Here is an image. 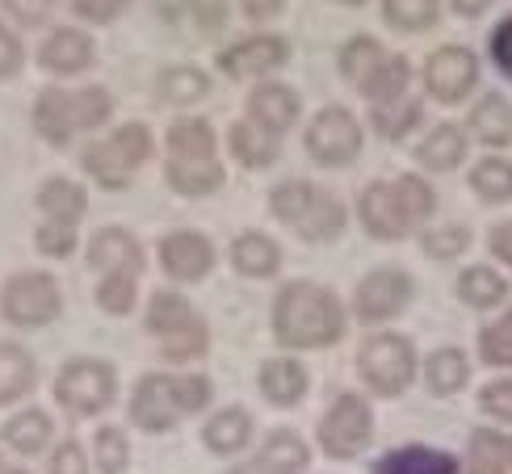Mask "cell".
<instances>
[{"mask_svg":"<svg viewBox=\"0 0 512 474\" xmlns=\"http://www.w3.org/2000/svg\"><path fill=\"white\" fill-rule=\"evenodd\" d=\"M110 93L105 89H84V93H76V122L80 126H101L105 118H110Z\"/></svg>","mask_w":512,"mask_h":474,"instance_id":"obj_45","label":"cell"},{"mask_svg":"<svg viewBox=\"0 0 512 474\" xmlns=\"http://www.w3.org/2000/svg\"><path fill=\"white\" fill-rule=\"evenodd\" d=\"M382 63H387V51L378 47L374 38H353L345 51H340V68H345V76L357 84V89H366V84L374 80V72L382 68Z\"/></svg>","mask_w":512,"mask_h":474,"instance_id":"obj_28","label":"cell"},{"mask_svg":"<svg viewBox=\"0 0 512 474\" xmlns=\"http://www.w3.org/2000/svg\"><path fill=\"white\" fill-rule=\"evenodd\" d=\"M5 441L13 449H21V454H38V449L51 441V420L42 412H21L5 424Z\"/></svg>","mask_w":512,"mask_h":474,"instance_id":"obj_33","label":"cell"},{"mask_svg":"<svg viewBox=\"0 0 512 474\" xmlns=\"http://www.w3.org/2000/svg\"><path fill=\"white\" fill-rule=\"evenodd\" d=\"M55 399L68 407L72 416H93L105 412L114 399V370L105 361H72L63 365L55 382Z\"/></svg>","mask_w":512,"mask_h":474,"instance_id":"obj_8","label":"cell"},{"mask_svg":"<svg viewBox=\"0 0 512 474\" xmlns=\"http://www.w3.org/2000/svg\"><path fill=\"white\" fill-rule=\"evenodd\" d=\"M357 365H361V378L370 382V391L399 395L416 374V353H412L408 336H374V340H366Z\"/></svg>","mask_w":512,"mask_h":474,"instance_id":"obj_7","label":"cell"},{"mask_svg":"<svg viewBox=\"0 0 512 474\" xmlns=\"http://www.w3.org/2000/svg\"><path fill=\"white\" fill-rule=\"evenodd\" d=\"M147 328L156 332L164 357H173V361H189V357L206 353V340H210L206 323L189 311V303H185V298H177V294H156L152 298Z\"/></svg>","mask_w":512,"mask_h":474,"instance_id":"obj_5","label":"cell"},{"mask_svg":"<svg viewBox=\"0 0 512 474\" xmlns=\"http://www.w3.org/2000/svg\"><path fill=\"white\" fill-rule=\"evenodd\" d=\"M424 248L433 256H458L466 248V231L462 227H441V231H429L424 235Z\"/></svg>","mask_w":512,"mask_h":474,"instance_id":"obj_47","label":"cell"},{"mask_svg":"<svg viewBox=\"0 0 512 474\" xmlns=\"http://www.w3.org/2000/svg\"><path fill=\"white\" fill-rule=\"evenodd\" d=\"M361 223H366L378 240H399V235L412 227L395 185H370L361 193Z\"/></svg>","mask_w":512,"mask_h":474,"instance_id":"obj_15","label":"cell"},{"mask_svg":"<svg viewBox=\"0 0 512 474\" xmlns=\"http://www.w3.org/2000/svg\"><path fill=\"white\" fill-rule=\"evenodd\" d=\"M483 407L492 416H500V420H508L512 424V382H496V386H487L483 391Z\"/></svg>","mask_w":512,"mask_h":474,"instance_id":"obj_51","label":"cell"},{"mask_svg":"<svg viewBox=\"0 0 512 474\" xmlns=\"http://www.w3.org/2000/svg\"><path fill=\"white\" fill-rule=\"evenodd\" d=\"M307 147H311V156L324 160V164H349L361 152V126L349 110L332 105V110H324L311 122Z\"/></svg>","mask_w":512,"mask_h":474,"instance_id":"obj_11","label":"cell"},{"mask_svg":"<svg viewBox=\"0 0 512 474\" xmlns=\"http://www.w3.org/2000/svg\"><path fill=\"white\" fill-rule=\"evenodd\" d=\"M399 202H403V210H408V219H412V227L416 223H424V219H429V214H433V189L429 185H424L420 177H403L399 185Z\"/></svg>","mask_w":512,"mask_h":474,"instance_id":"obj_43","label":"cell"},{"mask_svg":"<svg viewBox=\"0 0 512 474\" xmlns=\"http://www.w3.org/2000/svg\"><path fill=\"white\" fill-rule=\"evenodd\" d=\"M273 328L277 340L290 344V349H319V344H332L345 332V311H340L332 290L315 282H294L277 294Z\"/></svg>","mask_w":512,"mask_h":474,"instance_id":"obj_1","label":"cell"},{"mask_svg":"<svg viewBox=\"0 0 512 474\" xmlns=\"http://www.w3.org/2000/svg\"><path fill=\"white\" fill-rule=\"evenodd\" d=\"M38 59H42V68L55 72V76H76L93 63V42L80 30H55L47 42H42Z\"/></svg>","mask_w":512,"mask_h":474,"instance_id":"obj_17","label":"cell"},{"mask_svg":"<svg viewBox=\"0 0 512 474\" xmlns=\"http://www.w3.org/2000/svg\"><path fill=\"white\" fill-rule=\"evenodd\" d=\"M38 248L47 252V256H68L76 248V231L68 223H47L38 231Z\"/></svg>","mask_w":512,"mask_h":474,"instance_id":"obj_46","label":"cell"},{"mask_svg":"<svg viewBox=\"0 0 512 474\" xmlns=\"http://www.w3.org/2000/svg\"><path fill=\"white\" fill-rule=\"evenodd\" d=\"M340 5H361V0H340Z\"/></svg>","mask_w":512,"mask_h":474,"instance_id":"obj_60","label":"cell"},{"mask_svg":"<svg viewBox=\"0 0 512 474\" xmlns=\"http://www.w3.org/2000/svg\"><path fill=\"white\" fill-rule=\"evenodd\" d=\"M462 156H466V135L458 131V126H437V131L424 139V147H420V164L437 168V172L458 168Z\"/></svg>","mask_w":512,"mask_h":474,"instance_id":"obj_30","label":"cell"},{"mask_svg":"<svg viewBox=\"0 0 512 474\" xmlns=\"http://www.w3.org/2000/svg\"><path fill=\"white\" fill-rule=\"evenodd\" d=\"M450 5H454L462 17H479L487 5H492V0H450Z\"/></svg>","mask_w":512,"mask_h":474,"instance_id":"obj_57","label":"cell"},{"mask_svg":"<svg viewBox=\"0 0 512 474\" xmlns=\"http://www.w3.org/2000/svg\"><path fill=\"white\" fill-rule=\"evenodd\" d=\"M378 474H458V462L441 449H399L378 462Z\"/></svg>","mask_w":512,"mask_h":474,"instance_id":"obj_24","label":"cell"},{"mask_svg":"<svg viewBox=\"0 0 512 474\" xmlns=\"http://www.w3.org/2000/svg\"><path fill=\"white\" fill-rule=\"evenodd\" d=\"M0 474H26V470H17V466H5V458H0Z\"/></svg>","mask_w":512,"mask_h":474,"instance_id":"obj_59","label":"cell"},{"mask_svg":"<svg viewBox=\"0 0 512 474\" xmlns=\"http://www.w3.org/2000/svg\"><path fill=\"white\" fill-rule=\"evenodd\" d=\"M89 261H93L97 269H105V273L139 277V269H143V252H139V244H135L126 231L105 227V231L97 235V240L89 244Z\"/></svg>","mask_w":512,"mask_h":474,"instance_id":"obj_18","label":"cell"},{"mask_svg":"<svg viewBox=\"0 0 512 474\" xmlns=\"http://www.w3.org/2000/svg\"><path fill=\"white\" fill-rule=\"evenodd\" d=\"M479 349H483V361L487 365H512V311L483 332Z\"/></svg>","mask_w":512,"mask_h":474,"instance_id":"obj_42","label":"cell"},{"mask_svg":"<svg viewBox=\"0 0 512 474\" xmlns=\"http://www.w3.org/2000/svg\"><path fill=\"white\" fill-rule=\"evenodd\" d=\"M286 55H290L286 38H277V34H256V38L236 42V47H227V51L219 55V63H223V72H231V76H252V72H273V68H282Z\"/></svg>","mask_w":512,"mask_h":474,"instance_id":"obj_14","label":"cell"},{"mask_svg":"<svg viewBox=\"0 0 512 474\" xmlns=\"http://www.w3.org/2000/svg\"><path fill=\"white\" fill-rule=\"evenodd\" d=\"M370 433H374L370 407L357 395H340L332 412L319 420V441H324V449L332 458H353L357 449H366Z\"/></svg>","mask_w":512,"mask_h":474,"instance_id":"obj_9","label":"cell"},{"mask_svg":"<svg viewBox=\"0 0 512 474\" xmlns=\"http://www.w3.org/2000/svg\"><path fill=\"white\" fill-rule=\"evenodd\" d=\"M240 5H244V13H248L252 21H269V17L282 13L286 0H240Z\"/></svg>","mask_w":512,"mask_h":474,"instance_id":"obj_55","label":"cell"},{"mask_svg":"<svg viewBox=\"0 0 512 474\" xmlns=\"http://www.w3.org/2000/svg\"><path fill=\"white\" fill-rule=\"evenodd\" d=\"M206 93V76L198 68H168L160 76V97L173 101V105H185V101H198Z\"/></svg>","mask_w":512,"mask_h":474,"instance_id":"obj_39","label":"cell"},{"mask_svg":"<svg viewBox=\"0 0 512 474\" xmlns=\"http://www.w3.org/2000/svg\"><path fill=\"white\" fill-rule=\"evenodd\" d=\"M147 156H152V135H147L143 126H122V131H114L110 139H101L84 152V168H89L93 181H101L105 189H118L131 181V172Z\"/></svg>","mask_w":512,"mask_h":474,"instance_id":"obj_6","label":"cell"},{"mask_svg":"<svg viewBox=\"0 0 512 474\" xmlns=\"http://www.w3.org/2000/svg\"><path fill=\"white\" fill-rule=\"evenodd\" d=\"M403 84H408V59H403V55H387V63L374 72V80L361 93L374 97V101H391V97L403 93Z\"/></svg>","mask_w":512,"mask_h":474,"instance_id":"obj_40","label":"cell"},{"mask_svg":"<svg viewBox=\"0 0 512 474\" xmlns=\"http://www.w3.org/2000/svg\"><path fill=\"white\" fill-rule=\"evenodd\" d=\"M160 256H164V269L173 273L177 282H198V277L210 273V261H215L206 235H198V231H173L164 240Z\"/></svg>","mask_w":512,"mask_h":474,"instance_id":"obj_16","label":"cell"},{"mask_svg":"<svg viewBox=\"0 0 512 474\" xmlns=\"http://www.w3.org/2000/svg\"><path fill=\"white\" fill-rule=\"evenodd\" d=\"M492 59L500 63V72L512 76V17H504L492 34Z\"/></svg>","mask_w":512,"mask_h":474,"instance_id":"obj_52","label":"cell"},{"mask_svg":"<svg viewBox=\"0 0 512 474\" xmlns=\"http://www.w3.org/2000/svg\"><path fill=\"white\" fill-rule=\"evenodd\" d=\"M261 386H265V395L273 403H294V399H303V391H307V370L298 361H290V357H273V361H265V370H261Z\"/></svg>","mask_w":512,"mask_h":474,"instance_id":"obj_25","label":"cell"},{"mask_svg":"<svg viewBox=\"0 0 512 474\" xmlns=\"http://www.w3.org/2000/svg\"><path fill=\"white\" fill-rule=\"evenodd\" d=\"M206 399H210V382L206 378H143L139 391H135L131 412H135V420L143 428L160 433V428H173L181 416L206 407Z\"/></svg>","mask_w":512,"mask_h":474,"instance_id":"obj_4","label":"cell"},{"mask_svg":"<svg viewBox=\"0 0 512 474\" xmlns=\"http://www.w3.org/2000/svg\"><path fill=\"white\" fill-rule=\"evenodd\" d=\"M21 59H26V51H21V42H17L5 26H0V80L13 76V72L21 68Z\"/></svg>","mask_w":512,"mask_h":474,"instance_id":"obj_53","label":"cell"},{"mask_svg":"<svg viewBox=\"0 0 512 474\" xmlns=\"http://www.w3.org/2000/svg\"><path fill=\"white\" fill-rule=\"evenodd\" d=\"M471 131L487 147H504L512 143V105L504 97H483L471 114Z\"/></svg>","mask_w":512,"mask_h":474,"instance_id":"obj_23","label":"cell"},{"mask_svg":"<svg viewBox=\"0 0 512 474\" xmlns=\"http://www.w3.org/2000/svg\"><path fill=\"white\" fill-rule=\"evenodd\" d=\"M97 303L110 315H126V311H131V303H135V277L105 273V282L97 286Z\"/></svg>","mask_w":512,"mask_h":474,"instance_id":"obj_41","label":"cell"},{"mask_svg":"<svg viewBox=\"0 0 512 474\" xmlns=\"http://www.w3.org/2000/svg\"><path fill=\"white\" fill-rule=\"evenodd\" d=\"M231 261H236V269L248 273V277H269L277 269V261H282V252H277V244L269 240V235L244 231L236 240V248H231Z\"/></svg>","mask_w":512,"mask_h":474,"instance_id":"obj_22","label":"cell"},{"mask_svg":"<svg viewBox=\"0 0 512 474\" xmlns=\"http://www.w3.org/2000/svg\"><path fill=\"white\" fill-rule=\"evenodd\" d=\"M5 9L13 17H21V21H42L47 9H51V0H5Z\"/></svg>","mask_w":512,"mask_h":474,"instance_id":"obj_54","label":"cell"},{"mask_svg":"<svg viewBox=\"0 0 512 474\" xmlns=\"http://www.w3.org/2000/svg\"><path fill=\"white\" fill-rule=\"evenodd\" d=\"M471 185L487 202H508L512 198V164L508 160H483L471 172Z\"/></svg>","mask_w":512,"mask_h":474,"instance_id":"obj_35","label":"cell"},{"mask_svg":"<svg viewBox=\"0 0 512 474\" xmlns=\"http://www.w3.org/2000/svg\"><path fill=\"white\" fill-rule=\"evenodd\" d=\"M458 290H462V298H466L471 307H496L508 286H504V277H500V273L475 265V269H466V273H462V286H458Z\"/></svg>","mask_w":512,"mask_h":474,"instance_id":"obj_36","label":"cell"},{"mask_svg":"<svg viewBox=\"0 0 512 474\" xmlns=\"http://www.w3.org/2000/svg\"><path fill=\"white\" fill-rule=\"evenodd\" d=\"M231 152H236L248 168H265L277 156V139L265 131V126L240 122V126H231Z\"/></svg>","mask_w":512,"mask_h":474,"instance_id":"obj_29","label":"cell"},{"mask_svg":"<svg viewBox=\"0 0 512 474\" xmlns=\"http://www.w3.org/2000/svg\"><path fill=\"white\" fill-rule=\"evenodd\" d=\"M231 474H282V470H273L265 458H256V462H248V466H236Z\"/></svg>","mask_w":512,"mask_h":474,"instance_id":"obj_58","label":"cell"},{"mask_svg":"<svg viewBox=\"0 0 512 474\" xmlns=\"http://www.w3.org/2000/svg\"><path fill=\"white\" fill-rule=\"evenodd\" d=\"M38 206L47 210V219H51V223H68V227H76V223H80V214H84V189L72 185V181H63V177H55V181H47V185L38 189Z\"/></svg>","mask_w":512,"mask_h":474,"instance_id":"obj_26","label":"cell"},{"mask_svg":"<svg viewBox=\"0 0 512 474\" xmlns=\"http://www.w3.org/2000/svg\"><path fill=\"white\" fill-rule=\"evenodd\" d=\"M168 181L181 193H210L223 185V164L215 160V131L202 118H181L168 131Z\"/></svg>","mask_w":512,"mask_h":474,"instance_id":"obj_2","label":"cell"},{"mask_svg":"<svg viewBox=\"0 0 512 474\" xmlns=\"http://www.w3.org/2000/svg\"><path fill=\"white\" fill-rule=\"evenodd\" d=\"M424 378H429V386L437 395H454L466 386V357L458 349H441L429 357V365H424Z\"/></svg>","mask_w":512,"mask_h":474,"instance_id":"obj_32","label":"cell"},{"mask_svg":"<svg viewBox=\"0 0 512 474\" xmlns=\"http://www.w3.org/2000/svg\"><path fill=\"white\" fill-rule=\"evenodd\" d=\"M34 386V357L17 344H0V403L21 399Z\"/></svg>","mask_w":512,"mask_h":474,"instance_id":"obj_27","label":"cell"},{"mask_svg":"<svg viewBox=\"0 0 512 474\" xmlns=\"http://www.w3.org/2000/svg\"><path fill=\"white\" fill-rule=\"evenodd\" d=\"M492 252L500 256V261H508V265H512V223H504V227H496V231H492Z\"/></svg>","mask_w":512,"mask_h":474,"instance_id":"obj_56","label":"cell"},{"mask_svg":"<svg viewBox=\"0 0 512 474\" xmlns=\"http://www.w3.org/2000/svg\"><path fill=\"white\" fill-rule=\"evenodd\" d=\"M273 214L290 223L303 240H336L345 227V206L336 193L315 189L307 181H286L273 189Z\"/></svg>","mask_w":512,"mask_h":474,"instance_id":"obj_3","label":"cell"},{"mask_svg":"<svg viewBox=\"0 0 512 474\" xmlns=\"http://www.w3.org/2000/svg\"><path fill=\"white\" fill-rule=\"evenodd\" d=\"M466 474H512V437L479 428L471 437V458H466Z\"/></svg>","mask_w":512,"mask_h":474,"instance_id":"obj_21","label":"cell"},{"mask_svg":"<svg viewBox=\"0 0 512 474\" xmlns=\"http://www.w3.org/2000/svg\"><path fill=\"white\" fill-rule=\"evenodd\" d=\"M408 294H412V282H408V273H399V269H378L370 273L366 282L357 286V315L361 319H391L399 315L403 307H408Z\"/></svg>","mask_w":512,"mask_h":474,"instance_id":"obj_13","label":"cell"},{"mask_svg":"<svg viewBox=\"0 0 512 474\" xmlns=\"http://www.w3.org/2000/svg\"><path fill=\"white\" fill-rule=\"evenodd\" d=\"M72 9L84 21H114L126 9V0H72Z\"/></svg>","mask_w":512,"mask_h":474,"instance_id":"obj_50","label":"cell"},{"mask_svg":"<svg viewBox=\"0 0 512 474\" xmlns=\"http://www.w3.org/2000/svg\"><path fill=\"white\" fill-rule=\"evenodd\" d=\"M248 114L256 126H265L269 135H282L298 114V97L290 89H282V84H261V89L248 97Z\"/></svg>","mask_w":512,"mask_h":474,"instance_id":"obj_20","label":"cell"},{"mask_svg":"<svg viewBox=\"0 0 512 474\" xmlns=\"http://www.w3.org/2000/svg\"><path fill=\"white\" fill-rule=\"evenodd\" d=\"M34 126L42 139L51 143H68L72 131H76V93H59V89H47L34 105Z\"/></svg>","mask_w":512,"mask_h":474,"instance_id":"obj_19","label":"cell"},{"mask_svg":"<svg viewBox=\"0 0 512 474\" xmlns=\"http://www.w3.org/2000/svg\"><path fill=\"white\" fill-rule=\"evenodd\" d=\"M261 458L273 466V470H282V474H298L307 466V445L298 441L294 433H273L269 441H265V449H261Z\"/></svg>","mask_w":512,"mask_h":474,"instance_id":"obj_37","label":"cell"},{"mask_svg":"<svg viewBox=\"0 0 512 474\" xmlns=\"http://www.w3.org/2000/svg\"><path fill=\"white\" fill-rule=\"evenodd\" d=\"M51 474H89V462H84V449L76 441H63L51 458Z\"/></svg>","mask_w":512,"mask_h":474,"instance_id":"obj_48","label":"cell"},{"mask_svg":"<svg viewBox=\"0 0 512 474\" xmlns=\"http://www.w3.org/2000/svg\"><path fill=\"white\" fill-rule=\"evenodd\" d=\"M248 433H252L248 412H240V407H227V412H219L215 420L206 424V445L215 449V454H236V449L248 441Z\"/></svg>","mask_w":512,"mask_h":474,"instance_id":"obj_31","label":"cell"},{"mask_svg":"<svg viewBox=\"0 0 512 474\" xmlns=\"http://www.w3.org/2000/svg\"><path fill=\"white\" fill-rule=\"evenodd\" d=\"M126 458H131V449H126V437L118 433V428H101L97 433V466L105 474H122Z\"/></svg>","mask_w":512,"mask_h":474,"instance_id":"obj_44","label":"cell"},{"mask_svg":"<svg viewBox=\"0 0 512 474\" xmlns=\"http://www.w3.org/2000/svg\"><path fill=\"white\" fill-rule=\"evenodd\" d=\"M59 311V286L47 273H17L5 286V319L21 328H38V323L55 319Z\"/></svg>","mask_w":512,"mask_h":474,"instance_id":"obj_10","label":"cell"},{"mask_svg":"<svg viewBox=\"0 0 512 474\" xmlns=\"http://www.w3.org/2000/svg\"><path fill=\"white\" fill-rule=\"evenodd\" d=\"M382 17L399 30H424L437 21V0H382Z\"/></svg>","mask_w":512,"mask_h":474,"instance_id":"obj_38","label":"cell"},{"mask_svg":"<svg viewBox=\"0 0 512 474\" xmlns=\"http://www.w3.org/2000/svg\"><path fill=\"white\" fill-rule=\"evenodd\" d=\"M189 13H194V21L202 30H219L227 21V0H185Z\"/></svg>","mask_w":512,"mask_h":474,"instance_id":"obj_49","label":"cell"},{"mask_svg":"<svg viewBox=\"0 0 512 474\" xmlns=\"http://www.w3.org/2000/svg\"><path fill=\"white\" fill-rule=\"evenodd\" d=\"M475 76H479V63L466 47H441L429 68H424V80H429V93L441 101H458L475 89Z\"/></svg>","mask_w":512,"mask_h":474,"instance_id":"obj_12","label":"cell"},{"mask_svg":"<svg viewBox=\"0 0 512 474\" xmlns=\"http://www.w3.org/2000/svg\"><path fill=\"white\" fill-rule=\"evenodd\" d=\"M420 122V105L408 101V97H391V101H378L374 105V126L387 139H399V135H408L412 126Z\"/></svg>","mask_w":512,"mask_h":474,"instance_id":"obj_34","label":"cell"}]
</instances>
